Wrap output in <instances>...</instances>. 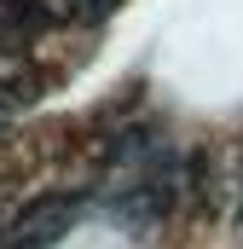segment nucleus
<instances>
[{
  "mask_svg": "<svg viewBox=\"0 0 243 249\" xmlns=\"http://www.w3.org/2000/svg\"><path fill=\"white\" fill-rule=\"evenodd\" d=\"M75 220H81V197H69V191H47V197L23 203V209L12 214L6 244H0V249H52Z\"/></svg>",
  "mask_w": 243,
  "mask_h": 249,
  "instance_id": "1",
  "label": "nucleus"
},
{
  "mask_svg": "<svg viewBox=\"0 0 243 249\" xmlns=\"http://www.w3.org/2000/svg\"><path fill=\"white\" fill-rule=\"evenodd\" d=\"M29 99H35V75H29L23 64H6V58H0V116L23 110Z\"/></svg>",
  "mask_w": 243,
  "mask_h": 249,
  "instance_id": "2",
  "label": "nucleus"
}]
</instances>
